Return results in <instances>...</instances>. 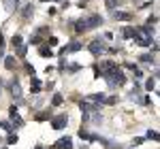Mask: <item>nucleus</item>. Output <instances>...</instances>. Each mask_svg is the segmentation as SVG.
Wrapping results in <instances>:
<instances>
[{
    "label": "nucleus",
    "mask_w": 160,
    "mask_h": 149,
    "mask_svg": "<svg viewBox=\"0 0 160 149\" xmlns=\"http://www.w3.org/2000/svg\"><path fill=\"white\" fill-rule=\"evenodd\" d=\"M0 87H2V79H0Z\"/></svg>",
    "instance_id": "c756f323"
},
{
    "label": "nucleus",
    "mask_w": 160,
    "mask_h": 149,
    "mask_svg": "<svg viewBox=\"0 0 160 149\" xmlns=\"http://www.w3.org/2000/svg\"><path fill=\"white\" fill-rule=\"evenodd\" d=\"M0 128H2V130H11V124H9V122H0Z\"/></svg>",
    "instance_id": "4be33fe9"
},
{
    "label": "nucleus",
    "mask_w": 160,
    "mask_h": 149,
    "mask_svg": "<svg viewBox=\"0 0 160 149\" xmlns=\"http://www.w3.org/2000/svg\"><path fill=\"white\" fill-rule=\"evenodd\" d=\"M115 4H118V0H107V9H115Z\"/></svg>",
    "instance_id": "412c9836"
},
{
    "label": "nucleus",
    "mask_w": 160,
    "mask_h": 149,
    "mask_svg": "<svg viewBox=\"0 0 160 149\" xmlns=\"http://www.w3.org/2000/svg\"><path fill=\"white\" fill-rule=\"evenodd\" d=\"M88 49L92 51L94 55H100V53H105V51H107V47H105V43H102V41H92Z\"/></svg>",
    "instance_id": "7ed1b4c3"
},
{
    "label": "nucleus",
    "mask_w": 160,
    "mask_h": 149,
    "mask_svg": "<svg viewBox=\"0 0 160 149\" xmlns=\"http://www.w3.org/2000/svg\"><path fill=\"white\" fill-rule=\"evenodd\" d=\"M2 55H4V49H0V58H2Z\"/></svg>",
    "instance_id": "c85d7f7f"
},
{
    "label": "nucleus",
    "mask_w": 160,
    "mask_h": 149,
    "mask_svg": "<svg viewBox=\"0 0 160 149\" xmlns=\"http://www.w3.org/2000/svg\"><path fill=\"white\" fill-rule=\"evenodd\" d=\"M53 149H73V141L68 137H62L58 143H53Z\"/></svg>",
    "instance_id": "423d86ee"
},
{
    "label": "nucleus",
    "mask_w": 160,
    "mask_h": 149,
    "mask_svg": "<svg viewBox=\"0 0 160 149\" xmlns=\"http://www.w3.org/2000/svg\"><path fill=\"white\" fill-rule=\"evenodd\" d=\"M11 122H13L15 126H22V117H19V115L15 113V107L11 109Z\"/></svg>",
    "instance_id": "1a4fd4ad"
},
{
    "label": "nucleus",
    "mask_w": 160,
    "mask_h": 149,
    "mask_svg": "<svg viewBox=\"0 0 160 149\" xmlns=\"http://www.w3.org/2000/svg\"><path fill=\"white\" fill-rule=\"evenodd\" d=\"M51 104H53V107H60V104H62V96H60V94H53V100H51Z\"/></svg>",
    "instance_id": "2eb2a0df"
},
{
    "label": "nucleus",
    "mask_w": 160,
    "mask_h": 149,
    "mask_svg": "<svg viewBox=\"0 0 160 149\" xmlns=\"http://www.w3.org/2000/svg\"><path fill=\"white\" fill-rule=\"evenodd\" d=\"M4 66L9 68V70H15V58L9 55V58H4Z\"/></svg>",
    "instance_id": "9d476101"
},
{
    "label": "nucleus",
    "mask_w": 160,
    "mask_h": 149,
    "mask_svg": "<svg viewBox=\"0 0 160 149\" xmlns=\"http://www.w3.org/2000/svg\"><path fill=\"white\" fill-rule=\"evenodd\" d=\"M11 94L17 100L22 98V85H19V81H17V79H13V81H11Z\"/></svg>",
    "instance_id": "0eeeda50"
},
{
    "label": "nucleus",
    "mask_w": 160,
    "mask_h": 149,
    "mask_svg": "<svg viewBox=\"0 0 160 149\" xmlns=\"http://www.w3.org/2000/svg\"><path fill=\"white\" fill-rule=\"evenodd\" d=\"M135 43H137V45H141V47H149V45H152V36L141 32V34H137V36H135Z\"/></svg>",
    "instance_id": "39448f33"
},
{
    "label": "nucleus",
    "mask_w": 160,
    "mask_h": 149,
    "mask_svg": "<svg viewBox=\"0 0 160 149\" xmlns=\"http://www.w3.org/2000/svg\"><path fill=\"white\" fill-rule=\"evenodd\" d=\"M143 138H152V141H158V132H156V130H149V132H148V134H145Z\"/></svg>",
    "instance_id": "dca6fc26"
},
{
    "label": "nucleus",
    "mask_w": 160,
    "mask_h": 149,
    "mask_svg": "<svg viewBox=\"0 0 160 149\" xmlns=\"http://www.w3.org/2000/svg\"><path fill=\"white\" fill-rule=\"evenodd\" d=\"M41 85H43V83L38 81L37 77H32V92H34V94H37V92H41Z\"/></svg>",
    "instance_id": "f8f14e48"
},
{
    "label": "nucleus",
    "mask_w": 160,
    "mask_h": 149,
    "mask_svg": "<svg viewBox=\"0 0 160 149\" xmlns=\"http://www.w3.org/2000/svg\"><path fill=\"white\" fill-rule=\"evenodd\" d=\"M79 137H81V141H92V134H88L86 130H81V132H79Z\"/></svg>",
    "instance_id": "6ab92c4d"
},
{
    "label": "nucleus",
    "mask_w": 160,
    "mask_h": 149,
    "mask_svg": "<svg viewBox=\"0 0 160 149\" xmlns=\"http://www.w3.org/2000/svg\"><path fill=\"white\" fill-rule=\"evenodd\" d=\"M66 124H68V117H66V115H58V117H53L51 128H53V130H62V128H66Z\"/></svg>",
    "instance_id": "20e7f679"
},
{
    "label": "nucleus",
    "mask_w": 160,
    "mask_h": 149,
    "mask_svg": "<svg viewBox=\"0 0 160 149\" xmlns=\"http://www.w3.org/2000/svg\"><path fill=\"white\" fill-rule=\"evenodd\" d=\"M107 79H109V85L111 87H118V85H122V83H124V73L120 70V68H115L111 74H107Z\"/></svg>",
    "instance_id": "f03ea898"
},
{
    "label": "nucleus",
    "mask_w": 160,
    "mask_h": 149,
    "mask_svg": "<svg viewBox=\"0 0 160 149\" xmlns=\"http://www.w3.org/2000/svg\"><path fill=\"white\" fill-rule=\"evenodd\" d=\"M145 87H148V89H152V87H154V79H149L148 83H145Z\"/></svg>",
    "instance_id": "bb28decb"
},
{
    "label": "nucleus",
    "mask_w": 160,
    "mask_h": 149,
    "mask_svg": "<svg viewBox=\"0 0 160 149\" xmlns=\"http://www.w3.org/2000/svg\"><path fill=\"white\" fill-rule=\"evenodd\" d=\"M100 22H102V17L92 15V17H88L86 22H77V24H75V30H77V32H83V30H90V28H96Z\"/></svg>",
    "instance_id": "f257e3e1"
},
{
    "label": "nucleus",
    "mask_w": 160,
    "mask_h": 149,
    "mask_svg": "<svg viewBox=\"0 0 160 149\" xmlns=\"http://www.w3.org/2000/svg\"><path fill=\"white\" fill-rule=\"evenodd\" d=\"M0 49H4V36L0 34Z\"/></svg>",
    "instance_id": "cd10ccee"
},
{
    "label": "nucleus",
    "mask_w": 160,
    "mask_h": 149,
    "mask_svg": "<svg viewBox=\"0 0 160 149\" xmlns=\"http://www.w3.org/2000/svg\"><path fill=\"white\" fill-rule=\"evenodd\" d=\"M30 15H32V4H28L24 9V19H30Z\"/></svg>",
    "instance_id": "a211bd4d"
},
{
    "label": "nucleus",
    "mask_w": 160,
    "mask_h": 149,
    "mask_svg": "<svg viewBox=\"0 0 160 149\" xmlns=\"http://www.w3.org/2000/svg\"><path fill=\"white\" fill-rule=\"evenodd\" d=\"M124 36H126V38H135L137 36V30H135V28H126V30H124Z\"/></svg>",
    "instance_id": "ddd939ff"
},
{
    "label": "nucleus",
    "mask_w": 160,
    "mask_h": 149,
    "mask_svg": "<svg viewBox=\"0 0 160 149\" xmlns=\"http://www.w3.org/2000/svg\"><path fill=\"white\" fill-rule=\"evenodd\" d=\"M11 43H13V47H17V49H19V47H22V36H19V34H15Z\"/></svg>",
    "instance_id": "4468645a"
},
{
    "label": "nucleus",
    "mask_w": 160,
    "mask_h": 149,
    "mask_svg": "<svg viewBox=\"0 0 160 149\" xmlns=\"http://www.w3.org/2000/svg\"><path fill=\"white\" fill-rule=\"evenodd\" d=\"M30 43H32V45H38V43H41V38H38V36H32V41H30Z\"/></svg>",
    "instance_id": "a878e982"
},
{
    "label": "nucleus",
    "mask_w": 160,
    "mask_h": 149,
    "mask_svg": "<svg viewBox=\"0 0 160 149\" xmlns=\"http://www.w3.org/2000/svg\"><path fill=\"white\" fill-rule=\"evenodd\" d=\"M141 60H143V62H152V55H148V53H145V55H141Z\"/></svg>",
    "instance_id": "393cba45"
},
{
    "label": "nucleus",
    "mask_w": 160,
    "mask_h": 149,
    "mask_svg": "<svg viewBox=\"0 0 160 149\" xmlns=\"http://www.w3.org/2000/svg\"><path fill=\"white\" fill-rule=\"evenodd\" d=\"M9 143H11V145H13V143H17V137H15L13 132H11V134H9Z\"/></svg>",
    "instance_id": "b1692460"
},
{
    "label": "nucleus",
    "mask_w": 160,
    "mask_h": 149,
    "mask_svg": "<svg viewBox=\"0 0 160 149\" xmlns=\"http://www.w3.org/2000/svg\"><path fill=\"white\" fill-rule=\"evenodd\" d=\"M115 19H120V22H128V19H130V15H128V13H124V11H115Z\"/></svg>",
    "instance_id": "9b49d317"
},
{
    "label": "nucleus",
    "mask_w": 160,
    "mask_h": 149,
    "mask_svg": "<svg viewBox=\"0 0 160 149\" xmlns=\"http://www.w3.org/2000/svg\"><path fill=\"white\" fill-rule=\"evenodd\" d=\"M26 70H28V73L34 77V66H32V64H26Z\"/></svg>",
    "instance_id": "5701e85b"
},
{
    "label": "nucleus",
    "mask_w": 160,
    "mask_h": 149,
    "mask_svg": "<svg viewBox=\"0 0 160 149\" xmlns=\"http://www.w3.org/2000/svg\"><path fill=\"white\" fill-rule=\"evenodd\" d=\"M37 149H41V147H37Z\"/></svg>",
    "instance_id": "7c9ffc66"
},
{
    "label": "nucleus",
    "mask_w": 160,
    "mask_h": 149,
    "mask_svg": "<svg viewBox=\"0 0 160 149\" xmlns=\"http://www.w3.org/2000/svg\"><path fill=\"white\" fill-rule=\"evenodd\" d=\"M90 100H96V102H105V94H92Z\"/></svg>",
    "instance_id": "f3484780"
},
{
    "label": "nucleus",
    "mask_w": 160,
    "mask_h": 149,
    "mask_svg": "<svg viewBox=\"0 0 160 149\" xmlns=\"http://www.w3.org/2000/svg\"><path fill=\"white\" fill-rule=\"evenodd\" d=\"M38 53H41L43 58H51V55H53V51H51L49 47H47V45H43V47L38 49Z\"/></svg>",
    "instance_id": "6e6552de"
},
{
    "label": "nucleus",
    "mask_w": 160,
    "mask_h": 149,
    "mask_svg": "<svg viewBox=\"0 0 160 149\" xmlns=\"http://www.w3.org/2000/svg\"><path fill=\"white\" fill-rule=\"evenodd\" d=\"M79 68H81V66H79V64H71V66H68V70H71V73H77V70H79Z\"/></svg>",
    "instance_id": "aec40b11"
}]
</instances>
